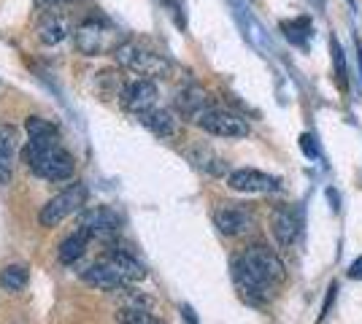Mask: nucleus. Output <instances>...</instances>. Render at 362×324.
<instances>
[{
  "mask_svg": "<svg viewBox=\"0 0 362 324\" xmlns=\"http://www.w3.org/2000/svg\"><path fill=\"white\" fill-rule=\"evenodd\" d=\"M238 263L243 265V270H246L249 276L255 278V281H259V284H262L265 289H271V292L287 281V268H284V263L279 260V254H276L273 248L262 246V244H252V246L238 257Z\"/></svg>",
  "mask_w": 362,
  "mask_h": 324,
  "instance_id": "nucleus-1",
  "label": "nucleus"
},
{
  "mask_svg": "<svg viewBox=\"0 0 362 324\" xmlns=\"http://www.w3.org/2000/svg\"><path fill=\"white\" fill-rule=\"evenodd\" d=\"M114 57L122 68H127V71H133L144 78H165L170 73V62L163 54L141 47L136 41H122L119 49L114 52Z\"/></svg>",
  "mask_w": 362,
  "mask_h": 324,
  "instance_id": "nucleus-2",
  "label": "nucleus"
},
{
  "mask_svg": "<svg viewBox=\"0 0 362 324\" xmlns=\"http://www.w3.org/2000/svg\"><path fill=\"white\" fill-rule=\"evenodd\" d=\"M76 49L87 57H98L106 52H117L119 38H117V30L103 19H87L76 28Z\"/></svg>",
  "mask_w": 362,
  "mask_h": 324,
  "instance_id": "nucleus-3",
  "label": "nucleus"
},
{
  "mask_svg": "<svg viewBox=\"0 0 362 324\" xmlns=\"http://www.w3.org/2000/svg\"><path fill=\"white\" fill-rule=\"evenodd\" d=\"M84 205H87V186L76 181V184L65 186L60 195H54L46 203L41 214H38V222H41V227H57L60 222L74 216L76 211H81Z\"/></svg>",
  "mask_w": 362,
  "mask_h": 324,
  "instance_id": "nucleus-4",
  "label": "nucleus"
},
{
  "mask_svg": "<svg viewBox=\"0 0 362 324\" xmlns=\"http://www.w3.org/2000/svg\"><path fill=\"white\" fill-rule=\"evenodd\" d=\"M197 127L206 130L209 136H216V138H246L249 136V124L243 116L216 106H211L197 119Z\"/></svg>",
  "mask_w": 362,
  "mask_h": 324,
  "instance_id": "nucleus-5",
  "label": "nucleus"
},
{
  "mask_svg": "<svg viewBox=\"0 0 362 324\" xmlns=\"http://www.w3.org/2000/svg\"><path fill=\"white\" fill-rule=\"evenodd\" d=\"M279 179L276 176H268L262 170L255 168H241V170H233L227 173V186L233 192H243V195H262V192H273L279 189Z\"/></svg>",
  "mask_w": 362,
  "mask_h": 324,
  "instance_id": "nucleus-6",
  "label": "nucleus"
},
{
  "mask_svg": "<svg viewBox=\"0 0 362 324\" xmlns=\"http://www.w3.org/2000/svg\"><path fill=\"white\" fill-rule=\"evenodd\" d=\"M81 281L100 289V292H127V281L119 276V270L108 260H100V263H92L90 268H84Z\"/></svg>",
  "mask_w": 362,
  "mask_h": 324,
  "instance_id": "nucleus-7",
  "label": "nucleus"
},
{
  "mask_svg": "<svg viewBox=\"0 0 362 324\" xmlns=\"http://www.w3.org/2000/svg\"><path fill=\"white\" fill-rule=\"evenodd\" d=\"M74 168H76V160L74 155L68 152V149H52V152H46L44 160L35 165V176H41L46 181H65V179H71L74 176Z\"/></svg>",
  "mask_w": 362,
  "mask_h": 324,
  "instance_id": "nucleus-8",
  "label": "nucleus"
},
{
  "mask_svg": "<svg viewBox=\"0 0 362 324\" xmlns=\"http://www.w3.org/2000/svg\"><path fill=\"white\" fill-rule=\"evenodd\" d=\"M154 100H157V87L151 78H136L130 84H124V92H122V106L127 108L130 114L141 116L144 111L154 108Z\"/></svg>",
  "mask_w": 362,
  "mask_h": 324,
  "instance_id": "nucleus-9",
  "label": "nucleus"
},
{
  "mask_svg": "<svg viewBox=\"0 0 362 324\" xmlns=\"http://www.w3.org/2000/svg\"><path fill=\"white\" fill-rule=\"evenodd\" d=\"M78 227H84V230L90 232V238L108 241V238H114L119 232V216L114 214L108 205H98V208H90L84 214Z\"/></svg>",
  "mask_w": 362,
  "mask_h": 324,
  "instance_id": "nucleus-10",
  "label": "nucleus"
},
{
  "mask_svg": "<svg viewBox=\"0 0 362 324\" xmlns=\"http://www.w3.org/2000/svg\"><path fill=\"white\" fill-rule=\"evenodd\" d=\"M298 232H300V224H298V216L289 205H279L273 208L271 214V235L273 241L281 248H292L295 241H298Z\"/></svg>",
  "mask_w": 362,
  "mask_h": 324,
  "instance_id": "nucleus-11",
  "label": "nucleus"
},
{
  "mask_svg": "<svg viewBox=\"0 0 362 324\" xmlns=\"http://www.w3.org/2000/svg\"><path fill=\"white\" fill-rule=\"evenodd\" d=\"M214 224L227 238H238L252 227V214L241 205H222L214 211Z\"/></svg>",
  "mask_w": 362,
  "mask_h": 324,
  "instance_id": "nucleus-12",
  "label": "nucleus"
},
{
  "mask_svg": "<svg viewBox=\"0 0 362 324\" xmlns=\"http://www.w3.org/2000/svg\"><path fill=\"white\" fill-rule=\"evenodd\" d=\"M16 152H19V133L11 124H0V184H8L14 176Z\"/></svg>",
  "mask_w": 362,
  "mask_h": 324,
  "instance_id": "nucleus-13",
  "label": "nucleus"
},
{
  "mask_svg": "<svg viewBox=\"0 0 362 324\" xmlns=\"http://www.w3.org/2000/svg\"><path fill=\"white\" fill-rule=\"evenodd\" d=\"M35 32H38V41H41L44 47H57V44H62V41L68 38L71 22H68V16L60 14V11H44Z\"/></svg>",
  "mask_w": 362,
  "mask_h": 324,
  "instance_id": "nucleus-14",
  "label": "nucleus"
},
{
  "mask_svg": "<svg viewBox=\"0 0 362 324\" xmlns=\"http://www.w3.org/2000/svg\"><path fill=\"white\" fill-rule=\"evenodd\" d=\"M138 119L157 138H176L179 136V119L170 111H165V108H149Z\"/></svg>",
  "mask_w": 362,
  "mask_h": 324,
  "instance_id": "nucleus-15",
  "label": "nucleus"
},
{
  "mask_svg": "<svg viewBox=\"0 0 362 324\" xmlns=\"http://www.w3.org/2000/svg\"><path fill=\"white\" fill-rule=\"evenodd\" d=\"M233 281H235V289L241 292V297L246 300V303H252V306H262V303H268L271 289H265L259 281H255V278L249 276L238 260H233Z\"/></svg>",
  "mask_w": 362,
  "mask_h": 324,
  "instance_id": "nucleus-16",
  "label": "nucleus"
},
{
  "mask_svg": "<svg viewBox=\"0 0 362 324\" xmlns=\"http://www.w3.org/2000/svg\"><path fill=\"white\" fill-rule=\"evenodd\" d=\"M108 263L119 270V276L127 281V284H136V281H144L146 278V265L138 263V257H133L130 251H122V248H111L106 257Z\"/></svg>",
  "mask_w": 362,
  "mask_h": 324,
  "instance_id": "nucleus-17",
  "label": "nucleus"
},
{
  "mask_svg": "<svg viewBox=\"0 0 362 324\" xmlns=\"http://www.w3.org/2000/svg\"><path fill=\"white\" fill-rule=\"evenodd\" d=\"M176 106H179L181 116H187V119H200L209 108H211V103H209V97H206V92L200 90V87H187V90H181L179 97H176Z\"/></svg>",
  "mask_w": 362,
  "mask_h": 324,
  "instance_id": "nucleus-18",
  "label": "nucleus"
},
{
  "mask_svg": "<svg viewBox=\"0 0 362 324\" xmlns=\"http://www.w3.org/2000/svg\"><path fill=\"white\" fill-rule=\"evenodd\" d=\"M87 244H90V232L84 230V227H78L74 235H68L60 244V263L62 265L78 263L84 257V251H87Z\"/></svg>",
  "mask_w": 362,
  "mask_h": 324,
  "instance_id": "nucleus-19",
  "label": "nucleus"
},
{
  "mask_svg": "<svg viewBox=\"0 0 362 324\" xmlns=\"http://www.w3.org/2000/svg\"><path fill=\"white\" fill-rule=\"evenodd\" d=\"M28 281H30V273L25 265H6L0 270V289H6V292H22L28 287Z\"/></svg>",
  "mask_w": 362,
  "mask_h": 324,
  "instance_id": "nucleus-20",
  "label": "nucleus"
},
{
  "mask_svg": "<svg viewBox=\"0 0 362 324\" xmlns=\"http://www.w3.org/2000/svg\"><path fill=\"white\" fill-rule=\"evenodd\" d=\"M25 130H28V138H60L57 124L49 122V119H41V116H28Z\"/></svg>",
  "mask_w": 362,
  "mask_h": 324,
  "instance_id": "nucleus-21",
  "label": "nucleus"
},
{
  "mask_svg": "<svg viewBox=\"0 0 362 324\" xmlns=\"http://www.w3.org/2000/svg\"><path fill=\"white\" fill-rule=\"evenodd\" d=\"M119 324H157L146 308H122Z\"/></svg>",
  "mask_w": 362,
  "mask_h": 324,
  "instance_id": "nucleus-22",
  "label": "nucleus"
},
{
  "mask_svg": "<svg viewBox=\"0 0 362 324\" xmlns=\"http://www.w3.org/2000/svg\"><path fill=\"white\" fill-rule=\"evenodd\" d=\"M332 65H335V81L341 84V90H346V60H344V49L332 41Z\"/></svg>",
  "mask_w": 362,
  "mask_h": 324,
  "instance_id": "nucleus-23",
  "label": "nucleus"
},
{
  "mask_svg": "<svg viewBox=\"0 0 362 324\" xmlns=\"http://www.w3.org/2000/svg\"><path fill=\"white\" fill-rule=\"evenodd\" d=\"M300 149L305 152V157H317V149H314V138H311L308 133H303V136H300Z\"/></svg>",
  "mask_w": 362,
  "mask_h": 324,
  "instance_id": "nucleus-24",
  "label": "nucleus"
},
{
  "mask_svg": "<svg viewBox=\"0 0 362 324\" xmlns=\"http://www.w3.org/2000/svg\"><path fill=\"white\" fill-rule=\"evenodd\" d=\"M181 319H184V324H200L197 322V313L192 311V306H181Z\"/></svg>",
  "mask_w": 362,
  "mask_h": 324,
  "instance_id": "nucleus-25",
  "label": "nucleus"
},
{
  "mask_svg": "<svg viewBox=\"0 0 362 324\" xmlns=\"http://www.w3.org/2000/svg\"><path fill=\"white\" fill-rule=\"evenodd\" d=\"M349 278H360L362 281V257L351 263V268H349Z\"/></svg>",
  "mask_w": 362,
  "mask_h": 324,
  "instance_id": "nucleus-26",
  "label": "nucleus"
},
{
  "mask_svg": "<svg viewBox=\"0 0 362 324\" xmlns=\"http://www.w3.org/2000/svg\"><path fill=\"white\" fill-rule=\"evenodd\" d=\"M54 3H60V0H35V6H38V8H52Z\"/></svg>",
  "mask_w": 362,
  "mask_h": 324,
  "instance_id": "nucleus-27",
  "label": "nucleus"
},
{
  "mask_svg": "<svg viewBox=\"0 0 362 324\" xmlns=\"http://www.w3.org/2000/svg\"><path fill=\"white\" fill-rule=\"evenodd\" d=\"M360 65H362V49H360Z\"/></svg>",
  "mask_w": 362,
  "mask_h": 324,
  "instance_id": "nucleus-28",
  "label": "nucleus"
},
{
  "mask_svg": "<svg viewBox=\"0 0 362 324\" xmlns=\"http://www.w3.org/2000/svg\"><path fill=\"white\" fill-rule=\"evenodd\" d=\"M68 3H71V0H68Z\"/></svg>",
  "mask_w": 362,
  "mask_h": 324,
  "instance_id": "nucleus-29",
  "label": "nucleus"
},
{
  "mask_svg": "<svg viewBox=\"0 0 362 324\" xmlns=\"http://www.w3.org/2000/svg\"><path fill=\"white\" fill-rule=\"evenodd\" d=\"M157 324H160V322H157Z\"/></svg>",
  "mask_w": 362,
  "mask_h": 324,
  "instance_id": "nucleus-30",
  "label": "nucleus"
}]
</instances>
